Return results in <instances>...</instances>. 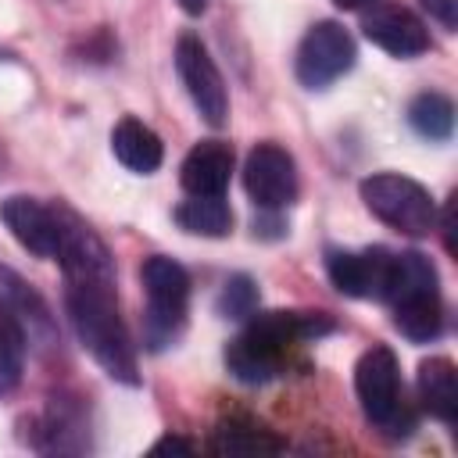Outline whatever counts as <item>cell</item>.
<instances>
[{"instance_id":"cell-1","label":"cell","mask_w":458,"mask_h":458,"mask_svg":"<svg viewBox=\"0 0 458 458\" xmlns=\"http://www.w3.org/2000/svg\"><path fill=\"white\" fill-rule=\"evenodd\" d=\"M64 308L75 326V336L97 358V365L111 379L136 383V351L114 304V283H68Z\"/></svg>"},{"instance_id":"cell-2","label":"cell","mask_w":458,"mask_h":458,"mask_svg":"<svg viewBox=\"0 0 458 458\" xmlns=\"http://www.w3.org/2000/svg\"><path fill=\"white\" fill-rule=\"evenodd\" d=\"M329 329H333V322L326 315H318V311L315 315L311 311H265V315H254L250 326L225 347V365L243 383H265L283 369L290 344L308 340V336H322Z\"/></svg>"},{"instance_id":"cell-3","label":"cell","mask_w":458,"mask_h":458,"mask_svg":"<svg viewBox=\"0 0 458 458\" xmlns=\"http://www.w3.org/2000/svg\"><path fill=\"white\" fill-rule=\"evenodd\" d=\"M140 279H143V293H147L143 333H147V344L154 351H161L179 336V329L186 322L190 276H186V268L179 261H172L165 254H154V258L143 261Z\"/></svg>"},{"instance_id":"cell-4","label":"cell","mask_w":458,"mask_h":458,"mask_svg":"<svg viewBox=\"0 0 458 458\" xmlns=\"http://www.w3.org/2000/svg\"><path fill=\"white\" fill-rule=\"evenodd\" d=\"M354 390L361 401L365 419L390 433V437H404L411 433V411L401 397V376H397V358L390 347H372L361 354L358 369H354Z\"/></svg>"},{"instance_id":"cell-5","label":"cell","mask_w":458,"mask_h":458,"mask_svg":"<svg viewBox=\"0 0 458 458\" xmlns=\"http://www.w3.org/2000/svg\"><path fill=\"white\" fill-rule=\"evenodd\" d=\"M361 200L379 222H386L408 236H426L437 222V208H433L429 190L408 175H397V172L369 175L361 182Z\"/></svg>"},{"instance_id":"cell-6","label":"cell","mask_w":458,"mask_h":458,"mask_svg":"<svg viewBox=\"0 0 458 458\" xmlns=\"http://www.w3.org/2000/svg\"><path fill=\"white\" fill-rule=\"evenodd\" d=\"M354 64V39L336 21H315L297 47V79L308 89H326Z\"/></svg>"},{"instance_id":"cell-7","label":"cell","mask_w":458,"mask_h":458,"mask_svg":"<svg viewBox=\"0 0 458 458\" xmlns=\"http://www.w3.org/2000/svg\"><path fill=\"white\" fill-rule=\"evenodd\" d=\"M175 72L193 100V107L204 114L208 125H225L229 118V93L225 82L208 54V47L197 36H179L175 43Z\"/></svg>"},{"instance_id":"cell-8","label":"cell","mask_w":458,"mask_h":458,"mask_svg":"<svg viewBox=\"0 0 458 458\" xmlns=\"http://www.w3.org/2000/svg\"><path fill=\"white\" fill-rule=\"evenodd\" d=\"M243 186L261 211H283L297 197V165L276 143H258L243 165Z\"/></svg>"},{"instance_id":"cell-9","label":"cell","mask_w":458,"mask_h":458,"mask_svg":"<svg viewBox=\"0 0 458 458\" xmlns=\"http://www.w3.org/2000/svg\"><path fill=\"white\" fill-rule=\"evenodd\" d=\"M361 32L394 57H419L429 47V36L419 14L394 0H372L361 11Z\"/></svg>"},{"instance_id":"cell-10","label":"cell","mask_w":458,"mask_h":458,"mask_svg":"<svg viewBox=\"0 0 458 458\" xmlns=\"http://www.w3.org/2000/svg\"><path fill=\"white\" fill-rule=\"evenodd\" d=\"M329 279L340 293L347 297H386V283H390V268H394V254L383 247H369V250H329L326 258Z\"/></svg>"},{"instance_id":"cell-11","label":"cell","mask_w":458,"mask_h":458,"mask_svg":"<svg viewBox=\"0 0 458 458\" xmlns=\"http://www.w3.org/2000/svg\"><path fill=\"white\" fill-rule=\"evenodd\" d=\"M0 218H4V225L11 229V236H14L25 250H32L36 258H54V254H57L64 211L47 208V204H39L36 197H7V200L0 204Z\"/></svg>"},{"instance_id":"cell-12","label":"cell","mask_w":458,"mask_h":458,"mask_svg":"<svg viewBox=\"0 0 458 458\" xmlns=\"http://www.w3.org/2000/svg\"><path fill=\"white\" fill-rule=\"evenodd\" d=\"M68 276V283H114V265L107 247L72 215L61 222V243L54 254Z\"/></svg>"},{"instance_id":"cell-13","label":"cell","mask_w":458,"mask_h":458,"mask_svg":"<svg viewBox=\"0 0 458 458\" xmlns=\"http://www.w3.org/2000/svg\"><path fill=\"white\" fill-rule=\"evenodd\" d=\"M0 315L11 318L25 333V340H36V336L47 340L50 336V311H47V304L7 265H0Z\"/></svg>"},{"instance_id":"cell-14","label":"cell","mask_w":458,"mask_h":458,"mask_svg":"<svg viewBox=\"0 0 458 458\" xmlns=\"http://www.w3.org/2000/svg\"><path fill=\"white\" fill-rule=\"evenodd\" d=\"M233 175V150L218 140L197 143L182 161V186L197 197H222Z\"/></svg>"},{"instance_id":"cell-15","label":"cell","mask_w":458,"mask_h":458,"mask_svg":"<svg viewBox=\"0 0 458 458\" xmlns=\"http://www.w3.org/2000/svg\"><path fill=\"white\" fill-rule=\"evenodd\" d=\"M111 150H114V157H118L129 172H136V175L157 172V165H161V157H165L157 132H154L150 125H143L140 118H122V122L114 125V132H111Z\"/></svg>"},{"instance_id":"cell-16","label":"cell","mask_w":458,"mask_h":458,"mask_svg":"<svg viewBox=\"0 0 458 458\" xmlns=\"http://www.w3.org/2000/svg\"><path fill=\"white\" fill-rule=\"evenodd\" d=\"M390 304H394V326H397V333L408 336V340H415V344L433 340L440 333V326H444V308H440L437 286L433 290L401 293Z\"/></svg>"},{"instance_id":"cell-17","label":"cell","mask_w":458,"mask_h":458,"mask_svg":"<svg viewBox=\"0 0 458 458\" xmlns=\"http://www.w3.org/2000/svg\"><path fill=\"white\" fill-rule=\"evenodd\" d=\"M419 397L426 411L440 422H454L458 415V376L447 358H429L419 365Z\"/></svg>"},{"instance_id":"cell-18","label":"cell","mask_w":458,"mask_h":458,"mask_svg":"<svg viewBox=\"0 0 458 458\" xmlns=\"http://www.w3.org/2000/svg\"><path fill=\"white\" fill-rule=\"evenodd\" d=\"M175 222H179V229H186L193 236H225L233 225V211L222 197L190 193V200H182L175 208Z\"/></svg>"},{"instance_id":"cell-19","label":"cell","mask_w":458,"mask_h":458,"mask_svg":"<svg viewBox=\"0 0 458 458\" xmlns=\"http://www.w3.org/2000/svg\"><path fill=\"white\" fill-rule=\"evenodd\" d=\"M408 122L426 140H447L454 129V104L444 93H419L408 104Z\"/></svg>"},{"instance_id":"cell-20","label":"cell","mask_w":458,"mask_h":458,"mask_svg":"<svg viewBox=\"0 0 458 458\" xmlns=\"http://www.w3.org/2000/svg\"><path fill=\"white\" fill-rule=\"evenodd\" d=\"M21 361H25V333L0 315V397L18 386Z\"/></svg>"},{"instance_id":"cell-21","label":"cell","mask_w":458,"mask_h":458,"mask_svg":"<svg viewBox=\"0 0 458 458\" xmlns=\"http://www.w3.org/2000/svg\"><path fill=\"white\" fill-rule=\"evenodd\" d=\"M258 308V286L247 279V276H233L225 286H222V297H218V311L225 318H247L254 315Z\"/></svg>"},{"instance_id":"cell-22","label":"cell","mask_w":458,"mask_h":458,"mask_svg":"<svg viewBox=\"0 0 458 458\" xmlns=\"http://www.w3.org/2000/svg\"><path fill=\"white\" fill-rule=\"evenodd\" d=\"M215 451H229V454H250V451H276V440L261 437V433H247L240 426H222L218 437L211 440Z\"/></svg>"},{"instance_id":"cell-23","label":"cell","mask_w":458,"mask_h":458,"mask_svg":"<svg viewBox=\"0 0 458 458\" xmlns=\"http://www.w3.org/2000/svg\"><path fill=\"white\" fill-rule=\"evenodd\" d=\"M444 29H458V0H419Z\"/></svg>"},{"instance_id":"cell-24","label":"cell","mask_w":458,"mask_h":458,"mask_svg":"<svg viewBox=\"0 0 458 458\" xmlns=\"http://www.w3.org/2000/svg\"><path fill=\"white\" fill-rule=\"evenodd\" d=\"M154 454H165V451H182V454H193V444H186V440H179V437H161L154 447H150Z\"/></svg>"},{"instance_id":"cell-25","label":"cell","mask_w":458,"mask_h":458,"mask_svg":"<svg viewBox=\"0 0 458 458\" xmlns=\"http://www.w3.org/2000/svg\"><path fill=\"white\" fill-rule=\"evenodd\" d=\"M179 7H182L186 14H200V11L208 7V0H179Z\"/></svg>"},{"instance_id":"cell-26","label":"cell","mask_w":458,"mask_h":458,"mask_svg":"<svg viewBox=\"0 0 458 458\" xmlns=\"http://www.w3.org/2000/svg\"><path fill=\"white\" fill-rule=\"evenodd\" d=\"M336 7H344V11H358V7H369L372 0H333Z\"/></svg>"}]
</instances>
